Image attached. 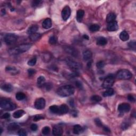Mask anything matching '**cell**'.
<instances>
[{"mask_svg":"<svg viewBox=\"0 0 136 136\" xmlns=\"http://www.w3.org/2000/svg\"><path fill=\"white\" fill-rule=\"evenodd\" d=\"M74 88L71 85H65L57 89V94L61 97H69L74 93Z\"/></svg>","mask_w":136,"mask_h":136,"instance_id":"1","label":"cell"},{"mask_svg":"<svg viewBox=\"0 0 136 136\" xmlns=\"http://www.w3.org/2000/svg\"><path fill=\"white\" fill-rule=\"evenodd\" d=\"M31 47V45L30 44H23L19 45L16 47L12 48L8 50V53L11 55H18L21 53H25L28 51Z\"/></svg>","mask_w":136,"mask_h":136,"instance_id":"2","label":"cell"},{"mask_svg":"<svg viewBox=\"0 0 136 136\" xmlns=\"http://www.w3.org/2000/svg\"><path fill=\"white\" fill-rule=\"evenodd\" d=\"M0 107L7 110H12L16 109L17 106L13 102L10 100L3 99L0 102Z\"/></svg>","mask_w":136,"mask_h":136,"instance_id":"3","label":"cell"},{"mask_svg":"<svg viewBox=\"0 0 136 136\" xmlns=\"http://www.w3.org/2000/svg\"><path fill=\"white\" fill-rule=\"evenodd\" d=\"M116 77L120 80H128L132 77V74L129 70L122 69L117 72Z\"/></svg>","mask_w":136,"mask_h":136,"instance_id":"4","label":"cell"},{"mask_svg":"<svg viewBox=\"0 0 136 136\" xmlns=\"http://www.w3.org/2000/svg\"><path fill=\"white\" fill-rule=\"evenodd\" d=\"M114 83V76L113 74H110L104 79L102 86L104 88L108 89L111 88Z\"/></svg>","mask_w":136,"mask_h":136,"instance_id":"5","label":"cell"},{"mask_svg":"<svg viewBox=\"0 0 136 136\" xmlns=\"http://www.w3.org/2000/svg\"><path fill=\"white\" fill-rule=\"evenodd\" d=\"M65 61L67 65L69 66L72 70H73L74 71L77 72L78 70H79L81 68V65L80 64V63L72 60L71 59L68 58L66 59Z\"/></svg>","mask_w":136,"mask_h":136,"instance_id":"6","label":"cell"},{"mask_svg":"<svg viewBox=\"0 0 136 136\" xmlns=\"http://www.w3.org/2000/svg\"><path fill=\"white\" fill-rule=\"evenodd\" d=\"M17 39V36L13 34H8L5 36L4 37V42L5 43L8 45H11L13 44L14 43L16 42Z\"/></svg>","mask_w":136,"mask_h":136,"instance_id":"7","label":"cell"},{"mask_svg":"<svg viewBox=\"0 0 136 136\" xmlns=\"http://www.w3.org/2000/svg\"><path fill=\"white\" fill-rule=\"evenodd\" d=\"M71 15V9L69 6H66L63 8L61 12V16L64 21L68 20Z\"/></svg>","mask_w":136,"mask_h":136,"instance_id":"8","label":"cell"},{"mask_svg":"<svg viewBox=\"0 0 136 136\" xmlns=\"http://www.w3.org/2000/svg\"><path fill=\"white\" fill-rule=\"evenodd\" d=\"M46 102L43 98H39L36 100L35 107L37 110H42L45 107Z\"/></svg>","mask_w":136,"mask_h":136,"instance_id":"9","label":"cell"},{"mask_svg":"<svg viewBox=\"0 0 136 136\" xmlns=\"http://www.w3.org/2000/svg\"><path fill=\"white\" fill-rule=\"evenodd\" d=\"M131 106L128 103H122L118 106V110L121 113H127L130 110Z\"/></svg>","mask_w":136,"mask_h":136,"instance_id":"10","label":"cell"},{"mask_svg":"<svg viewBox=\"0 0 136 136\" xmlns=\"http://www.w3.org/2000/svg\"><path fill=\"white\" fill-rule=\"evenodd\" d=\"M63 130L62 128L59 125H55L53 127L52 130V133L54 136H61L62 135Z\"/></svg>","mask_w":136,"mask_h":136,"instance_id":"11","label":"cell"},{"mask_svg":"<svg viewBox=\"0 0 136 136\" xmlns=\"http://www.w3.org/2000/svg\"><path fill=\"white\" fill-rule=\"evenodd\" d=\"M119 26L116 21L109 23L107 26V30L110 31H115L118 30Z\"/></svg>","mask_w":136,"mask_h":136,"instance_id":"12","label":"cell"},{"mask_svg":"<svg viewBox=\"0 0 136 136\" xmlns=\"http://www.w3.org/2000/svg\"><path fill=\"white\" fill-rule=\"evenodd\" d=\"M69 112V107L65 104H62L60 106H59V115H63L67 114Z\"/></svg>","mask_w":136,"mask_h":136,"instance_id":"13","label":"cell"},{"mask_svg":"<svg viewBox=\"0 0 136 136\" xmlns=\"http://www.w3.org/2000/svg\"><path fill=\"white\" fill-rule=\"evenodd\" d=\"M52 20L50 18H46L45 19L43 22L42 23V26L44 29H47L50 28L52 27Z\"/></svg>","mask_w":136,"mask_h":136,"instance_id":"14","label":"cell"},{"mask_svg":"<svg viewBox=\"0 0 136 136\" xmlns=\"http://www.w3.org/2000/svg\"><path fill=\"white\" fill-rule=\"evenodd\" d=\"M93 54L90 51L86 50L83 52V59L85 61L90 60L92 57Z\"/></svg>","mask_w":136,"mask_h":136,"instance_id":"15","label":"cell"},{"mask_svg":"<svg viewBox=\"0 0 136 136\" xmlns=\"http://www.w3.org/2000/svg\"><path fill=\"white\" fill-rule=\"evenodd\" d=\"M116 18V15L114 13H110L107 14V17H106V22L108 23H110L112 22H113V21H115V19Z\"/></svg>","mask_w":136,"mask_h":136,"instance_id":"16","label":"cell"},{"mask_svg":"<svg viewBox=\"0 0 136 136\" xmlns=\"http://www.w3.org/2000/svg\"><path fill=\"white\" fill-rule=\"evenodd\" d=\"M1 89L2 90L10 93L13 90V87L12 85L10 84H4L1 86Z\"/></svg>","mask_w":136,"mask_h":136,"instance_id":"17","label":"cell"},{"mask_svg":"<svg viewBox=\"0 0 136 136\" xmlns=\"http://www.w3.org/2000/svg\"><path fill=\"white\" fill-rule=\"evenodd\" d=\"M85 12L84 10H79L77 13H76V20H77L79 22H81L82 20L83 17L84 16Z\"/></svg>","mask_w":136,"mask_h":136,"instance_id":"18","label":"cell"},{"mask_svg":"<svg viewBox=\"0 0 136 136\" xmlns=\"http://www.w3.org/2000/svg\"><path fill=\"white\" fill-rule=\"evenodd\" d=\"M83 131H84V130H83L82 128L80 125L76 124L73 127V131L75 135H79V134L82 132Z\"/></svg>","mask_w":136,"mask_h":136,"instance_id":"19","label":"cell"},{"mask_svg":"<svg viewBox=\"0 0 136 136\" xmlns=\"http://www.w3.org/2000/svg\"><path fill=\"white\" fill-rule=\"evenodd\" d=\"M107 40L104 37H99L97 40V44L99 46H104L107 44Z\"/></svg>","mask_w":136,"mask_h":136,"instance_id":"20","label":"cell"},{"mask_svg":"<svg viewBox=\"0 0 136 136\" xmlns=\"http://www.w3.org/2000/svg\"><path fill=\"white\" fill-rule=\"evenodd\" d=\"M25 114V112L23 110H16V112H14L13 114V118L16 119L20 118L21 117H22L23 115Z\"/></svg>","mask_w":136,"mask_h":136,"instance_id":"21","label":"cell"},{"mask_svg":"<svg viewBox=\"0 0 136 136\" xmlns=\"http://www.w3.org/2000/svg\"><path fill=\"white\" fill-rule=\"evenodd\" d=\"M120 38L123 42L127 41L129 39V35L128 33L125 31H123L120 34Z\"/></svg>","mask_w":136,"mask_h":136,"instance_id":"22","label":"cell"},{"mask_svg":"<svg viewBox=\"0 0 136 136\" xmlns=\"http://www.w3.org/2000/svg\"><path fill=\"white\" fill-rule=\"evenodd\" d=\"M38 27L37 25H32L28 29L27 33L29 35L33 34L34 33H36V31L38 30Z\"/></svg>","mask_w":136,"mask_h":136,"instance_id":"23","label":"cell"},{"mask_svg":"<svg viewBox=\"0 0 136 136\" xmlns=\"http://www.w3.org/2000/svg\"><path fill=\"white\" fill-rule=\"evenodd\" d=\"M45 84V79L43 76H40L37 79V85L38 86L41 88L43 87L44 85Z\"/></svg>","mask_w":136,"mask_h":136,"instance_id":"24","label":"cell"},{"mask_svg":"<svg viewBox=\"0 0 136 136\" xmlns=\"http://www.w3.org/2000/svg\"><path fill=\"white\" fill-rule=\"evenodd\" d=\"M114 94V91L113 89L111 88L107 89L105 91H104L103 93V96L104 97H108V96H111L113 95Z\"/></svg>","mask_w":136,"mask_h":136,"instance_id":"25","label":"cell"},{"mask_svg":"<svg viewBox=\"0 0 136 136\" xmlns=\"http://www.w3.org/2000/svg\"><path fill=\"white\" fill-rule=\"evenodd\" d=\"M19 128V125L16 123H11L8 124V130L10 131H14Z\"/></svg>","mask_w":136,"mask_h":136,"instance_id":"26","label":"cell"},{"mask_svg":"<svg viewBox=\"0 0 136 136\" xmlns=\"http://www.w3.org/2000/svg\"><path fill=\"white\" fill-rule=\"evenodd\" d=\"M66 52L69 53V54H71L74 56H77L78 55V52L76 50H74V48L71 47H67L66 49Z\"/></svg>","mask_w":136,"mask_h":136,"instance_id":"27","label":"cell"},{"mask_svg":"<svg viewBox=\"0 0 136 136\" xmlns=\"http://www.w3.org/2000/svg\"><path fill=\"white\" fill-rule=\"evenodd\" d=\"M41 36V35L39 33H34L33 34H31L30 35L29 38L32 41H36V40H38L39 38Z\"/></svg>","mask_w":136,"mask_h":136,"instance_id":"28","label":"cell"},{"mask_svg":"<svg viewBox=\"0 0 136 136\" xmlns=\"http://www.w3.org/2000/svg\"><path fill=\"white\" fill-rule=\"evenodd\" d=\"M16 98L18 101H22V100L25 99L26 95L24 93L19 92L16 94Z\"/></svg>","mask_w":136,"mask_h":136,"instance_id":"29","label":"cell"},{"mask_svg":"<svg viewBox=\"0 0 136 136\" xmlns=\"http://www.w3.org/2000/svg\"><path fill=\"white\" fill-rule=\"evenodd\" d=\"M49 109L51 110V112L54 114H58L59 113V106L57 105H52L51 106Z\"/></svg>","mask_w":136,"mask_h":136,"instance_id":"30","label":"cell"},{"mask_svg":"<svg viewBox=\"0 0 136 136\" xmlns=\"http://www.w3.org/2000/svg\"><path fill=\"white\" fill-rule=\"evenodd\" d=\"M99 29H100L99 26L97 24L91 25L90 26V27H89V30H90L91 31H93V32L98 31Z\"/></svg>","mask_w":136,"mask_h":136,"instance_id":"31","label":"cell"},{"mask_svg":"<svg viewBox=\"0 0 136 136\" xmlns=\"http://www.w3.org/2000/svg\"><path fill=\"white\" fill-rule=\"evenodd\" d=\"M51 132V129L48 126H46L43 128L42 129V132L44 135H48L50 134Z\"/></svg>","mask_w":136,"mask_h":136,"instance_id":"32","label":"cell"},{"mask_svg":"<svg viewBox=\"0 0 136 136\" xmlns=\"http://www.w3.org/2000/svg\"><path fill=\"white\" fill-rule=\"evenodd\" d=\"M91 100L93 102L98 103V102H100L102 101V98L101 96H99L98 95H94L91 97Z\"/></svg>","mask_w":136,"mask_h":136,"instance_id":"33","label":"cell"},{"mask_svg":"<svg viewBox=\"0 0 136 136\" xmlns=\"http://www.w3.org/2000/svg\"><path fill=\"white\" fill-rule=\"evenodd\" d=\"M36 62H37V59H36V57H34L33 58H32L30 60H29L27 63L28 65L33 67V66H34L36 64Z\"/></svg>","mask_w":136,"mask_h":136,"instance_id":"34","label":"cell"},{"mask_svg":"<svg viewBox=\"0 0 136 136\" xmlns=\"http://www.w3.org/2000/svg\"><path fill=\"white\" fill-rule=\"evenodd\" d=\"M105 65V63L103 61H100L98 62L96 64V67L98 69H102L103 68Z\"/></svg>","mask_w":136,"mask_h":136,"instance_id":"35","label":"cell"},{"mask_svg":"<svg viewBox=\"0 0 136 136\" xmlns=\"http://www.w3.org/2000/svg\"><path fill=\"white\" fill-rule=\"evenodd\" d=\"M57 42V38L55 36H52L49 39V42L51 44H55Z\"/></svg>","mask_w":136,"mask_h":136,"instance_id":"36","label":"cell"},{"mask_svg":"<svg viewBox=\"0 0 136 136\" xmlns=\"http://www.w3.org/2000/svg\"><path fill=\"white\" fill-rule=\"evenodd\" d=\"M43 87L47 91H49L52 89L53 85L52 84H51V83L48 82V83H47V84H45Z\"/></svg>","mask_w":136,"mask_h":136,"instance_id":"37","label":"cell"},{"mask_svg":"<svg viewBox=\"0 0 136 136\" xmlns=\"http://www.w3.org/2000/svg\"><path fill=\"white\" fill-rule=\"evenodd\" d=\"M44 119V117L42 115H36L34 117V119L33 120L34 121H35V122H37V121H38L39 120H43Z\"/></svg>","mask_w":136,"mask_h":136,"instance_id":"38","label":"cell"},{"mask_svg":"<svg viewBox=\"0 0 136 136\" xmlns=\"http://www.w3.org/2000/svg\"><path fill=\"white\" fill-rule=\"evenodd\" d=\"M128 46L132 48L135 49L136 47V40H131L128 44Z\"/></svg>","mask_w":136,"mask_h":136,"instance_id":"39","label":"cell"},{"mask_svg":"<svg viewBox=\"0 0 136 136\" xmlns=\"http://www.w3.org/2000/svg\"><path fill=\"white\" fill-rule=\"evenodd\" d=\"M18 135L20 136H26L27 135V131H26L25 129H20V130L18 131Z\"/></svg>","mask_w":136,"mask_h":136,"instance_id":"40","label":"cell"},{"mask_svg":"<svg viewBox=\"0 0 136 136\" xmlns=\"http://www.w3.org/2000/svg\"><path fill=\"white\" fill-rule=\"evenodd\" d=\"M129 127V123L128 122H127V121L123 122L122 125H121V128H122V129L123 130H125L128 129Z\"/></svg>","mask_w":136,"mask_h":136,"instance_id":"41","label":"cell"},{"mask_svg":"<svg viewBox=\"0 0 136 136\" xmlns=\"http://www.w3.org/2000/svg\"><path fill=\"white\" fill-rule=\"evenodd\" d=\"M95 122L96 123V124L98 127H103V124H102V122H101V121L99 120V119L98 118L96 119L95 120Z\"/></svg>","mask_w":136,"mask_h":136,"instance_id":"42","label":"cell"},{"mask_svg":"<svg viewBox=\"0 0 136 136\" xmlns=\"http://www.w3.org/2000/svg\"><path fill=\"white\" fill-rule=\"evenodd\" d=\"M75 84H76V87H77V88H78L79 89H82L83 88L82 84V83L80 81H76Z\"/></svg>","mask_w":136,"mask_h":136,"instance_id":"43","label":"cell"},{"mask_svg":"<svg viewBox=\"0 0 136 136\" xmlns=\"http://www.w3.org/2000/svg\"><path fill=\"white\" fill-rule=\"evenodd\" d=\"M28 75L29 76H32L34 74H35L36 73V70L33 69H30L28 70Z\"/></svg>","mask_w":136,"mask_h":136,"instance_id":"44","label":"cell"},{"mask_svg":"<svg viewBox=\"0 0 136 136\" xmlns=\"http://www.w3.org/2000/svg\"><path fill=\"white\" fill-rule=\"evenodd\" d=\"M10 118V114L8 113H4L3 115H2V116H1V118L3 119H6V120H8Z\"/></svg>","mask_w":136,"mask_h":136,"instance_id":"45","label":"cell"},{"mask_svg":"<svg viewBox=\"0 0 136 136\" xmlns=\"http://www.w3.org/2000/svg\"><path fill=\"white\" fill-rule=\"evenodd\" d=\"M128 99L129 100V101H130L131 102H135V98L133 97V96L132 95H129L127 97Z\"/></svg>","mask_w":136,"mask_h":136,"instance_id":"46","label":"cell"},{"mask_svg":"<svg viewBox=\"0 0 136 136\" xmlns=\"http://www.w3.org/2000/svg\"><path fill=\"white\" fill-rule=\"evenodd\" d=\"M42 1H34L32 2V6L33 7H36V6H37L39 4L41 3Z\"/></svg>","mask_w":136,"mask_h":136,"instance_id":"47","label":"cell"},{"mask_svg":"<svg viewBox=\"0 0 136 136\" xmlns=\"http://www.w3.org/2000/svg\"><path fill=\"white\" fill-rule=\"evenodd\" d=\"M30 129L32 131H36L38 129V126L36 124H33L31 125L30 126Z\"/></svg>","mask_w":136,"mask_h":136,"instance_id":"48","label":"cell"},{"mask_svg":"<svg viewBox=\"0 0 136 136\" xmlns=\"http://www.w3.org/2000/svg\"><path fill=\"white\" fill-rule=\"evenodd\" d=\"M16 69H15L14 68H13V67H6V71H7L8 72L14 71H16Z\"/></svg>","mask_w":136,"mask_h":136,"instance_id":"49","label":"cell"},{"mask_svg":"<svg viewBox=\"0 0 136 136\" xmlns=\"http://www.w3.org/2000/svg\"><path fill=\"white\" fill-rule=\"evenodd\" d=\"M103 129L104 131H105V132H110V129L107 127H103Z\"/></svg>","mask_w":136,"mask_h":136,"instance_id":"50","label":"cell"},{"mask_svg":"<svg viewBox=\"0 0 136 136\" xmlns=\"http://www.w3.org/2000/svg\"><path fill=\"white\" fill-rule=\"evenodd\" d=\"M69 103L70 104V105L71 106V107H74V102L73 101V99H71V101H70Z\"/></svg>","mask_w":136,"mask_h":136,"instance_id":"51","label":"cell"},{"mask_svg":"<svg viewBox=\"0 0 136 136\" xmlns=\"http://www.w3.org/2000/svg\"><path fill=\"white\" fill-rule=\"evenodd\" d=\"M83 38H84V39H86L87 40H88L89 39V36H87V35H84V36H83Z\"/></svg>","mask_w":136,"mask_h":136,"instance_id":"52","label":"cell"},{"mask_svg":"<svg viewBox=\"0 0 136 136\" xmlns=\"http://www.w3.org/2000/svg\"><path fill=\"white\" fill-rule=\"evenodd\" d=\"M2 132H3V129H2V128H0V135H1Z\"/></svg>","mask_w":136,"mask_h":136,"instance_id":"53","label":"cell"},{"mask_svg":"<svg viewBox=\"0 0 136 136\" xmlns=\"http://www.w3.org/2000/svg\"><path fill=\"white\" fill-rule=\"evenodd\" d=\"M91 62H88V67L90 68V66H91Z\"/></svg>","mask_w":136,"mask_h":136,"instance_id":"54","label":"cell"}]
</instances>
